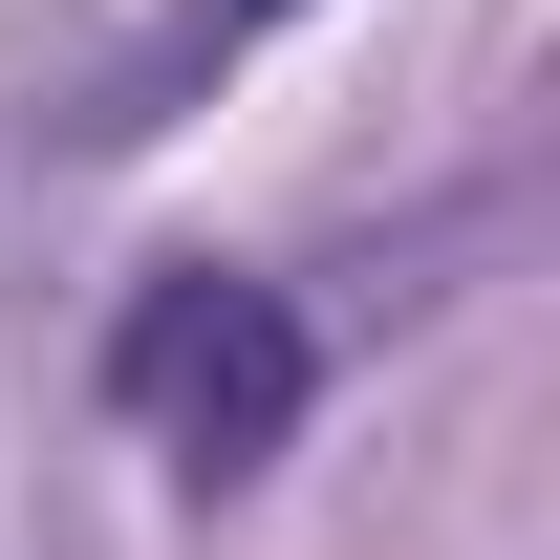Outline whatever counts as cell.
<instances>
[{"label":"cell","instance_id":"obj_1","mask_svg":"<svg viewBox=\"0 0 560 560\" xmlns=\"http://www.w3.org/2000/svg\"><path fill=\"white\" fill-rule=\"evenodd\" d=\"M108 410H130L173 475H259V453H302V410H324V324H302L280 280H237V259H173V280H130V324H108Z\"/></svg>","mask_w":560,"mask_h":560}]
</instances>
